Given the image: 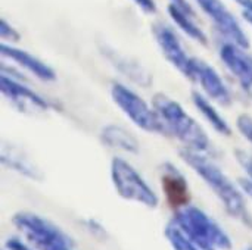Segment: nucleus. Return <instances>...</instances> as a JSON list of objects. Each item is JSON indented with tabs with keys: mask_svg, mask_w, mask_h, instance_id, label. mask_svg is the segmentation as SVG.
Instances as JSON below:
<instances>
[{
	"mask_svg": "<svg viewBox=\"0 0 252 250\" xmlns=\"http://www.w3.org/2000/svg\"><path fill=\"white\" fill-rule=\"evenodd\" d=\"M159 172L162 190L168 203L174 209L190 203V189L183 172L171 162H164L159 167Z\"/></svg>",
	"mask_w": 252,
	"mask_h": 250,
	"instance_id": "12",
	"label": "nucleus"
},
{
	"mask_svg": "<svg viewBox=\"0 0 252 250\" xmlns=\"http://www.w3.org/2000/svg\"><path fill=\"white\" fill-rule=\"evenodd\" d=\"M244 18H245V21L252 27V12H244Z\"/></svg>",
	"mask_w": 252,
	"mask_h": 250,
	"instance_id": "29",
	"label": "nucleus"
},
{
	"mask_svg": "<svg viewBox=\"0 0 252 250\" xmlns=\"http://www.w3.org/2000/svg\"><path fill=\"white\" fill-rule=\"evenodd\" d=\"M152 106L165 121L171 137L180 140L185 147L201 153H208L211 150L210 137L179 102L173 100L167 94L158 93L152 99Z\"/></svg>",
	"mask_w": 252,
	"mask_h": 250,
	"instance_id": "3",
	"label": "nucleus"
},
{
	"mask_svg": "<svg viewBox=\"0 0 252 250\" xmlns=\"http://www.w3.org/2000/svg\"><path fill=\"white\" fill-rule=\"evenodd\" d=\"M180 158L205 181V184L221 202L226 212L235 221L241 222L244 227L252 231V214L248 209L245 194L241 187L236 186L221 171V168L207 156V153L183 147L180 150Z\"/></svg>",
	"mask_w": 252,
	"mask_h": 250,
	"instance_id": "1",
	"label": "nucleus"
},
{
	"mask_svg": "<svg viewBox=\"0 0 252 250\" xmlns=\"http://www.w3.org/2000/svg\"><path fill=\"white\" fill-rule=\"evenodd\" d=\"M244 250H252V246H250V248H245Z\"/></svg>",
	"mask_w": 252,
	"mask_h": 250,
	"instance_id": "30",
	"label": "nucleus"
},
{
	"mask_svg": "<svg viewBox=\"0 0 252 250\" xmlns=\"http://www.w3.org/2000/svg\"><path fill=\"white\" fill-rule=\"evenodd\" d=\"M133 3H134L140 10H143L145 13L152 15V13L157 12V3H155V0H133Z\"/></svg>",
	"mask_w": 252,
	"mask_h": 250,
	"instance_id": "25",
	"label": "nucleus"
},
{
	"mask_svg": "<svg viewBox=\"0 0 252 250\" xmlns=\"http://www.w3.org/2000/svg\"><path fill=\"white\" fill-rule=\"evenodd\" d=\"M236 125H238L239 133L252 144V116H250L248 113L239 115L238 121H236Z\"/></svg>",
	"mask_w": 252,
	"mask_h": 250,
	"instance_id": "24",
	"label": "nucleus"
},
{
	"mask_svg": "<svg viewBox=\"0 0 252 250\" xmlns=\"http://www.w3.org/2000/svg\"><path fill=\"white\" fill-rule=\"evenodd\" d=\"M111 97L136 127L148 133L171 137V133L158 111L154 106H149L146 100L130 87L121 83H114L111 85Z\"/></svg>",
	"mask_w": 252,
	"mask_h": 250,
	"instance_id": "5",
	"label": "nucleus"
},
{
	"mask_svg": "<svg viewBox=\"0 0 252 250\" xmlns=\"http://www.w3.org/2000/svg\"><path fill=\"white\" fill-rule=\"evenodd\" d=\"M0 55L3 57L10 59L13 63H16L18 66H21L22 69L28 71L30 74H32L34 77H37L41 81H53L56 80V72L52 66H49L46 62H43L41 59H38L37 56L13 47L12 44L7 43H1L0 44Z\"/></svg>",
	"mask_w": 252,
	"mask_h": 250,
	"instance_id": "13",
	"label": "nucleus"
},
{
	"mask_svg": "<svg viewBox=\"0 0 252 250\" xmlns=\"http://www.w3.org/2000/svg\"><path fill=\"white\" fill-rule=\"evenodd\" d=\"M164 236L173 250H201V248L173 221L164 228Z\"/></svg>",
	"mask_w": 252,
	"mask_h": 250,
	"instance_id": "19",
	"label": "nucleus"
},
{
	"mask_svg": "<svg viewBox=\"0 0 252 250\" xmlns=\"http://www.w3.org/2000/svg\"><path fill=\"white\" fill-rule=\"evenodd\" d=\"M192 74H193L192 83H199V85L202 87V90L208 99H211L213 102H216L224 108L232 105L233 97H232L229 87L226 85V83L223 81L220 74L210 63H207L202 59L193 57L192 59Z\"/></svg>",
	"mask_w": 252,
	"mask_h": 250,
	"instance_id": "9",
	"label": "nucleus"
},
{
	"mask_svg": "<svg viewBox=\"0 0 252 250\" xmlns=\"http://www.w3.org/2000/svg\"><path fill=\"white\" fill-rule=\"evenodd\" d=\"M99 139L105 146L115 149V150H121V152L133 153V155H137L140 152V144L136 136L131 134L124 127L117 125V124H109L103 127Z\"/></svg>",
	"mask_w": 252,
	"mask_h": 250,
	"instance_id": "16",
	"label": "nucleus"
},
{
	"mask_svg": "<svg viewBox=\"0 0 252 250\" xmlns=\"http://www.w3.org/2000/svg\"><path fill=\"white\" fill-rule=\"evenodd\" d=\"M3 250H35L32 248V245L25 239L16 237V236H10L4 240Z\"/></svg>",
	"mask_w": 252,
	"mask_h": 250,
	"instance_id": "23",
	"label": "nucleus"
},
{
	"mask_svg": "<svg viewBox=\"0 0 252 250\" xmlns=\"http://www.w3.org/2000/svg\"><path fill=\"white\" fill-rule=\"evenodd\" d=\"M171 221L177 224L201 250H232L233 248L227 231L204 209L192 203L174 209Z\"/></svg>",
	"mask_w": 252,
	"mask_h": 250,
	"instance_id": "2",
	"label": "nucleus"
},
{
	"mask_svg": "<svg viewBox=\"0 0 252 250\" xmlns=\"http://www.w3.org/2000/svg\"><path fill=\"white\" fill-rule=\"evenodd\" d=\"M168 15L170 18L173 19V22L192 40H195L196 43L202 44V46H207L208 44V37L207 34L204 32V29L195 22V18L193 15H190L189 12L183 10L182 7H179L177 4L174 3H170L168 7Z\"/></svg>",
	"mask_w": 252,
	"mask_h": 250,
	"instance_id": "17",
	"label": "nucleus"
},
{
	"mask_svg": "<svg viewBox=\"0 0 252 250\" xmlns=\"http://www.w3.org/2000/svg\"><path fill=\"white\" fill-rule=\"evenodd\" d=\"M238 184H239L241 190L244 192V194H245V196H248V197H250V199L252 200V180L251 178H248V177H242V178H239V180H238Z\"/></svg>",
	"mask_w": 252,
	"mask_h": 250,
	"instance_id": "26",
	"label": "nucleus"
},
{
	"mask_svg": "<svg viewBox=\"0 0 252 250\" xmlns=\"http://www.w3.org/2000/svg\"><path fill=\"white\" fill-rule=\"evenodd\" d=\"M0 90L3 96L19 111L22 112H46L50 109L49 100L37 94L34 90L27 87L25 84L16 81L7 74L1 72L0 77Z\"/></svg>",
	"mask_w": 252,
	"mask_h": 250,
	"instance_id": "10",
	"label": "nucleus"
},
{
	"mask_svg": "<svg viewBox=\"0 0 252 250\" xmlns=\"http://www.w3.org/2000/svg\"><path fill=\"white\" fill-rule=\"evenodd\" d=\"M81 225H83V227H84V230H86L90 236H93L94 239L103 240V239H106V237H108L106 230H105V228H103V225H102L100 222H97L96 220L86 218V220H83V221H81Z\"/></svg>",
	"mask_w": 252,
	"mask_h": 250,
	"instance_id": "20",
	"label": "nucleus"
},
{
	"mask_svg": "<svg viewBox=\"0 0 252 250\" xmlns=\"http://www.w3.org/2000/svg\"><path fill=\"white\" fill-rule=\"evenodd\" d=\"M192 100H193V105L196 106V109L199 111V113L208 121V124L221 136H232V128L229 125V122L220 115V112L214 108V105L211 103V99H208L207 96L198 93V91H193L192 93Z\"/></svg>",
	"mask_w": 252,
	"mask_h": 250,
	"instance_id": "18",
	"label": "nucleus"
},
{
	"mask_svg": "<svg viewBox=\"0 0 252 250\" xmlns=\"http://www.w3.org/2000/svg\"><path fill=\"white\" fill-rule=\"evenodd\" d=\"M100 52H102L103 57L108 59V62L118 72H121L126 78H128L131 83L142 85V87H149L152 84L151 74L137 60L130 59L127 55H124V53H121V52H118L109 46H102Z\"/></svg>",
	"mask_w": 252,
	"mask_h": 250,
	"instance_id": "14",
	"label": "nucleus"
},
{
	"mask_svg": "<svg viewBox=\"0 0 252 250\" xmlns=\"http://www.w3.org/2000/svg\"><path fill=\"white\" fill-rule=\"evenodd\" d=\"M220 59L232 75L239 81L241 87L252 99V56L247 53V49L233 43L223 41L219 49Z\"/></svg>",
	"mask_w": 252,
	"mask_h": 250,
	"instance_id": "11",
	"label": "nucleus"
},
{
	"mask_svg": "<svg viewBox=\"0 0 252 250\" xmlns=\"http://www.w3.org/2000/svg\"><path fill=\"white\" fill-rule=\"evenodd\" d=\"M152 32L157 44L159 46L164 57L188 80H193L192 74V56H189L182 44V40L176 31L162 22H158L152 27Z\"/></svg>",
	"mask_w": 252,
	"mask_h": 250,
	"instance_id": "8",
	"label": "nucleus"
},
{
	"mask_svg": "<svg viewBox=\"0 0 252 250\" xmlns=\"http://www.w3.org/2000/svg\"><path fill=\"white\" fill-rule=\"evenodd\" d=\"M233 1H236L244 9V12H252V0H233Z\"/></svg>",
	"mask_w": 252,
	"mask_h": 250,
	"instance_id": "28",
	"label": "nucleus"
},
{
	"mask_svg": "<svg viewBox=\"0 0 252 250\" xmlns=\"http://www.w3.org/2000/svg\"><path fill=\"white\" fill-rule=\"evenodd\" d=\"M235 158L239 162V165L242 167V169L245 171L247 177L252 180V153L245 150V149H236L235 150Z\"/></svg>",
	"mask_w": 252,
	"mask_h": 250,
	"instance_id": "22",
	"label": "nucleus"
},
{
	"mask_svg": "<svg viewBox=\"0 0 252 250\" xmlns=\"http://www.w3.org/2000/svg\"><path fill=\"white\" fill-rule=\"evenodd\" d=\"M171 3L177 4V6H179V7H182L183 10H186V12H189L190 15L196 16V13H195V10H193L192 4H190V3H189L188 0H171Z\"/></svg>",
	"mask_w": 252,
	"mask_h": 250,
	"instance_id": "27",
	"label": "nucleus"
},
{
	"mask_svg": "<svg viewBox=\"0 0 252 250\" xmlns=\"http://www.w3.org/2000/svg\"><path fill=\"white\" fill-rule=\"evenodd\" d=\"M204 13L214 22L217 31L229 41H233L244 49L250 47V38L244 31L242 25L236 19V16L227 9V6L221 0H195Z\"/></svg>",
	"mask_w": 252,
	"mask_h": 250,
	"instance_id": "7",
	"label": "nucleus"
},
{
	"mask_svg": "<svg viewBox=\"0 0 252 250\" xmlns=\"http://www.w3.org/2000/svg\"><path fill=\"white\" fill-rule=\"evenodd\" d=\"M0 161L3 164V167L18 172L19 175H24V177H27L30 180L40 181L43 178V174L38 169V167L34 165L31 162V159L15 146L3 144Z\"/></svg>",
	"mask_w": 252,
	"mask_h": 250,
	"instance_id": "15",
	"label": "nucleus"
},
{
	"mask_svg": "<svg viewBox=\"0 0 252 250\" xmlns=\"http://www.w3.org/2000/svg\"><path fill=\"white\" fill-rule=\"evenodd\" d=\"M13 225L35 250H74V240L50 220L28 211L16 212Z\"/></svg>",
	"mask_w": 252,
	"mask_h": 250,
	"instance_id": "4",
	"label": "nucleus"
},
{
	"mask_svg": "<svg viewBox=\"0 0 252 250\" xmlns=\"http://www.w3.org/2000/svg\"><path fill=\"white\" fill-rule=\"evenodd\" d=\"M111 180L117 193L130 202L155 209L159 205V197L139 171L126 159L115 156L111 162Z\"/></svg>",
	"mask_w": 252,
	"mask_h": 250,
	"instance_id": "6",
	"label": "nucleus"
},
{
	"mask_svg": "<svg viewBox=\"0 0 252 250\" xmlns=\"http://www.w3.org/2000/svg\"><path fill=\"white\" fill-rule=\"evenodd\" d=\"M0 37H1L3 43H6V41L7 43H16L21 38L16 28L13 25H10L4 18L0 19Z\"/></svg>",
	"mask_w": 252,
	"mask_h": 250,
	"instance_id": "21",
	"label": "nucleus"
}]
</instances>
